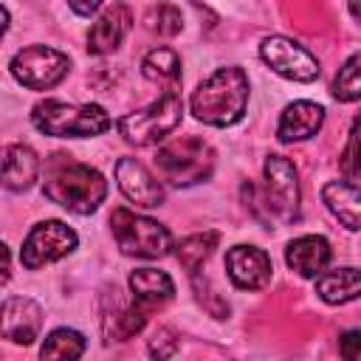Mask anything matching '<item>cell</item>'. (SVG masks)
Returning <instances> with one entry per match:
<instances>
[{"instance_id": "22", "label": "cell", "mask_w": 361, "mask_h": 361, "mask_svg": "<svg viewBox=\"0 0 361 361\" xmlns=\"http://www.w3.org/2000/svg\"><path fill=\"white\" fill-rule=\"evenodd\" d=\"M217 243H220V234L217 231H203V234H192V237H186V240H180V245L175 248V254H178V262L195 276L197 274V268L212 257V251L217 248Z\"/></svg>"}, {"instance_id": "19", "label": "cell", "mask_w": 361, "mask_h": 361, "mask_svg": "<svg viewBox=\"0 0 361 361\" xmlns=\"http://www.w3.org/2000/svg\"><path fill=\"white\" fill-rule=\"evenodd\" d=\"M39 175V158L25 144H8L3 149V186L11 192H25Z\"/></svg>"}, {"instance_id": "6", "label": "cell", "mask_w": 361, "mask_h": 361, "mask_svg": "<svg viewBox=\"0 0 361 361\" xmlns=\"http://www.w3.org/2000/svg\"><path fill=\"white\" fill-rule=\"evenodd\" d=\"M110 226H113V237H116L118 248L127 257L158 259L172 251V234L158 220H149L130 209H113Z\"/></svg>"}, {"instance_id": "23", "label": "cell", "mask_w": 361, "mask_h": 361, "mask_svg": "<svg viewBox=\"0 0 361 361\" xmlns=\"http://www.w3.org/2000/svg\"><path fill=\"white\" fill-rule=\"evenodd\" d=\"M141 73L149 82H169L175 85L180 79V59L172 48H152L144 59H141Z\"/></svg>"}, {"instance_id": "28", "label": "cell", "mask_w": 361, "mask_h": 361, "mask_svg": "<svg viewBox=\"0 0 361 361\" xmlns=\"http://www.w3.org/2000/svg\"><path fill=\"white\" fill-rule=\"evenodd\" d=\"M338 355L344 361H361V330H347L338 336Z\"/></svg>"}, {"instance_id": "5", "label": "cell", "mask_w": 361, "mask_h": 361, "mask_svg": "<svg viewBox=\"0 0 361 361\" xmlns=\"http://www.w3.org/2000/svg\"><path fill=\"white\" fill-rule=\"evenodd\" d=\"M155 166H158L161 178L169 180L172 186H192L212 175L214 149L203 138L186 135V138H178V141H169L166 147H161L155 155Z\"/></svg>"}, {"instance_id": "17", "label": "cell", "mask_w": 361, "mask_h": 361, "mask_svg": "<svg viewBox=\"0 0 361 361\" xmlns=\"http://www.w3.org/2000/svg\"><path fill=\"white\" fill-rule=\"evenodd\" d=\"M322 200L341 226L361 231V186L350 180H330L322 189Z\"/></svg>"}, {"instance_id": "16", "label": "cell", "mask_w": 361, "mask_h": 361, "mask_svg": "<svg viewBox=\"0 0 361 361\" xmlns=\"http://www.w3.org/2000/svg\"><path fill=\"white\" fill-rule=\"evenodd\" d=\"M288 268H293L299 276H319L330 262V243L319 234H305L288 243L285 251Z\"/></svg>"}, {"instance_id": "14", "label": "cell", "mask_w": 361, "mask_h": 361, "mask_svg": "<svg viewBox=\"0 0 361 361\" xmlns=\"http://www.w3.org/2000/svg\"><path fill=\"white\" fill-rule=\"evenodd\" d=\"M133 25V14L124 3H110L102 8V14L96 17V23L90 25L87 34V51L90 54H110L121 45V39L127 37Z\"/></svg>"}, {"instance_id": "7", "label": "cell", "mask_w": 361, "mask_h": 361, "mask_svg": "<svg viewBox=\"0 0 361 361\" xmlns=\"http://www.w3.org/2000/svg\"><path fill=\"white\" fill-rule=\"evenodd\" d=\"M8 68H11V76L23 87H28V90H48V87L59 85L68 76L71 59L62 51H56V48L31 45V48L17 51Z\"/></svg>"}, {"instance_id": "24", "label": "cell", "mask_w": 361, "mask_h": 361, "mask_svg": "<svg viewBox=\"0 0 361 361\" xmlns=\"http://www.w3.org/2000/svg\"><path fill=\"white\" fill-rule=\"evenodd\" d=\"M333 96L338 102H358L361 99V54H353L333 79Z\"/></svg>"}, {"instance_id": "20", "label": "cell", "mask_w": 361, "mask_h": 361, "mask_svg": "<svg viewBox=\"0 0 361 361\" xmlns=\"http://www.w3.org/2000/svg\"><path fill=\"white\" fill-rule=\"evenodd\" d=\"M316 293L327 305H347L361 296V271L355 268H336L316 276Z\"/></svg>"}, {"instance_id": "8", "label": "cell", "mask_w": 361, "mask_h": 361, "mask_svg": "<svg viewBox=\"0 0 361 361\" xmlns=\"http://www.w3.org/2000/svg\"><path fill=\"white\" fill-rule=\"evenodd\" d=\"M76 243H79V237L71 226H65L62 220H42L28 231L23 251H20V259L28 271H37L48 262L68 257L76 248Z\"/></svg>"}, {"instance_id": "3", "label": "cell", "mask_w": 361, "mask_h": 361, "mask_svg": "<svg viewBox=\"0 0 361 361\" xmlns=\"http://www.w3.org/2000/svg\"><path fill=\"white\" fill-rule=\"evenodd\" d=\"M31 121L39 133L54 138H87L102 135L110 127V116L99 104H68L56 99H45L34 104Z\"/></svg>"}, {"instance_id": "29", "label": "cell", "mask_w": 361, "mask_h": 361, "mask_svg": "<svg viewBox=\"0 0 361 361\" xmlns=\"http://www.w3.org/2000/svg\"><path fill=\"white\" fill-rule=\"evenodd\" d=\"M71 8H73L76 14H93V11L104 8V6H99V3H90V6H79V3H71Z\"/></svg>"}, {"instance_id": "15", "label": "cell", "mask_w": 361, "mask_h": 361, "mask_svg": "<svg viewBox=\"0 0 361 361\" xmlns=\"http://www.w3.org/2000/svg\"><path fill=\"white\" fill-rule=\"evenodd\" d=\"M324 121V107L316 102H293L282 110L279 124H276V135L282 144H293V141H305L310 135L319 133Z\"/></svg>"}, {"instance_id": "11", "label": "cell", "mask_w": 361, "mask_h": 361, "mask_svg": "<svg viewBox=\"0 0 361 361\" xmlns=\"http://www.w3.org/2000/svg\"><path fill=\"white\" fill-rule=\"evenodd\" d=\"M226 271L240 290H259L271 282V257L257 245H234L226 251Z\"/></svg>"}, {"instance_id": "9", "label": "cell", "mask_w": 361, "mask_h": 361, "mask_svg": "<svg viewBox=\"0 0 361 361\" xmlns=\"http://www.w3.org/2000/svg\"><path fill=\"white\" fill-rule=\"evenodd\" d=\"M265 206L282 223H293L299 217L296 166L285 155H268L265 158Z\"/></svg>"}, {"instance_id": "4", "label": "cell", "mask_w": 361, "mask_h": 361, "mask_svg": "<svg viewBox=\"0 0 361 361\" xmlns=\"http://www.w3.org/2000/svg\"><path fill=\"white\" fill-rule=\"evenodd\" d=\"M180 121H183V102L169 87L149 107L118 118V133L124 135V141H130L135 147H152V144L164 141L169 133H175L180 127Z\"/></svg>"}, {"instance_id": "25", "label": "cell", "mask_w": 361, "mask_h": 361, "mask_svg": "<svg viewBox=\"0 0 361 361\" xmlns=\"http://www.w3.org/2000/svg\"><path fill=\"white\" fill-rule=\"evenodd\" d=\"M147 25H149L152 31H158L161 37H175V34L183 28V17H180V11H178L175 6L161 3V6L149 8V14H147Z\"/></svg>"}, {"instance_id": "13", "label": "cell", "mask_w": 361, "mask_h": 361, "mask_svg": "<svg viewBox=\"0 0 361 361\" xmlns=\"http://www.w3.org/2000/svg\"><path fill=\"white\" fill-rule=\"evenodd\" d=\"M42 327V307L28 296H8L3 302V338L11 344H31Z\"/></svg>"}, {"instance_id": "2", "label": "cell", "mask_w": 361, "mask_h": 361, "mask_svg": "<svg viewBox=\"0 0 361 361\" xmlns=\"http://www.w3.org/2000/svg\"><path fill=\"white\" fill-rule=\"evenodd\" d=\"M245 104H248V76L237 65L217 68L209 79L197 85V90L189 99L195 118L212 127L237 124L245 113Z\"/></svg>"}, {"instance_id": "10", "label": "cell", "mask_w": 361, "mask_h": 361, "mask_svg": "<svg viewBox=\"0 0 361 361\" xmlns=\"http://www.w3.org/2000/svg\"><path fill=\"white\" fill-rule=\"evenodd\" d=\"M259 56L262 62L293 82H313L319 76V59L299 42L288 39V37H268L259 45Z\"/></svg>"}, {"instance_id": "1", "label": "cell", "mask_w": 361, "mask_h": 361, "mask_svg": "<svg viewBox=\"0 0 361 361\" xmlns=\"http://www.w3.org/2000/svg\"><path fill=\"white\" fill-rule=\"evenodd\" d=\"M42 192L51 203L73 214H93L107 197V180L87 164H79L68 155H54L45 166Z\"/></svg>"}, {"instance_id": "26", "label": "cell", "mask_w": 361, "mask_h": 361, "mask_svg": "<svg viewBox=\"0 0 361 361\" xmlns=\"http://www.w3.org/2000/svg\"><path fill=\"white\" fill-rule=\"evenodd\" d=\"M338 166L347 178H355L361 172V113L353 118V127H350V138H347V147L338 158Z\"/></svg>"}, {"instance_id": "27", "label": "cell", "mask_w": 361, "mask_h": 361, "mask_svg": "<svg viewBox=\"0 0 361 361\" xmlns=\"http://www.w3.org/2000/svg\"><path fill=\"white\" fill-rule=\"evenodd\" d=\"M147 350H149L152 361H169V358L175 355V350H178V338H175V333H172L169 327H158V330L152 333Z\"/></svg>"}, {"instance_id": "21", "label": "cell", "mask_w": 361, "mask_h": 361, "mask_svg": "<svg viewBox=\"0 0 361 361\" xmlns=\"http://www.w3.org/2000/svg\"><path fill=\"white\" fill-rule=\"evenodd\" d=\"M82 353H85V336L79 330L59 327L45 336L39 361H79Z\"/></svg>"}, {"instance_id": "18", "label": "cell", "mask_w": 361, "mask_h": 361, "mask_svg": "<svg viewBox=\"0 0 361 361\" xmlns=\"http://www.w3.org/2000/svg\"><path fill=\"white\" fill-rule=\"evenodd\" d=\"M130 290H133V299L149 313L161 305H166L175 293V285L169 279V274L158 271V268H135L127 279Z\"/></svg>"}, {"instance_id": "12", "label": "cell", "mask_w": 361, "mask_h": 361, "mask_svg": "<svg viewBox=\"0 0 361 361\" xmlns=\"http://www.w3.org/2000/svg\"><path fill=\"white\" fill-rule=\"evenodd\" d=\"M116 180H118L121 195L141 209H155L164 203V186L135 158H118L116 161Z\"/></svg>"}]
</instances>
